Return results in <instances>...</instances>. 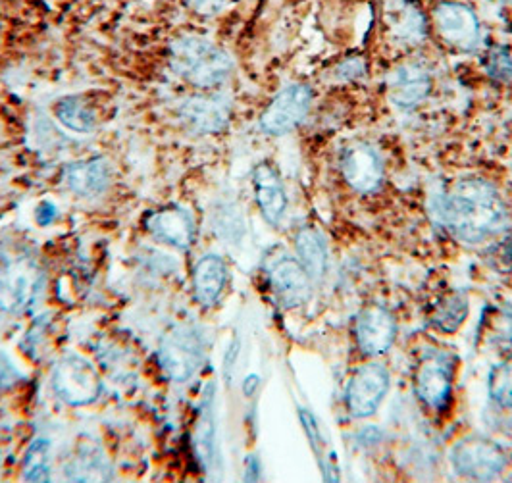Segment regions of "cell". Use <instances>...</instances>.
Segmentation results:
<instances>
[{"label":"cell","instance_id":"cell-15","mask_svg":"<svg viewBox=\"0 0 512 483\" xmlns=\"http://www.w3.org/2000/svg\"><path fill=\"white\" fill-rule=\"evenodd\" d=\"M453 383V370L447 358L430 356L422 362L416 374V393L418 397L432 408L445 405Z\"/></svg>","mask_w":512,"mask_h":483},{"label":"cell","instance_id":"cell-13","mask_svg":"<svg viewBox=\"0 0 512 483\" xmlns=\"http://www.w3.org/2000/svg\"><path fill=\"white\" fill-rule=\"evenodd\" d=\"M395 320L393 316L380 308H364L357 318V343L360 351L368 356H380L389 351L395 339Z\"/></svg>","mask_w":512,"mask_h":483},{"label":"cell","instance_id":"cell-32","mask_svg":"<svg viewBox=\"0 0 512 483\" xmlns=\"http://www.w3.org/2000/svg\"><path fill=\"white\" fill-rule=\"evenodd\" d=\"M56 214H58L56 206L45 201V203L39 204V208L35 210V220H37L39 226H49L52 220L56 218Z\"/></svg>","mask_w":512,"mask_h":483},{"label":"cell","instance_id":"cell-28","mask_svg":"<svg viewBox=\"0 0 512 483\" xmlns=\"http://www.w3.org/2000/svg\"><path fill=\"white\" fill-rule=\"evenodd\" d=\"M395 33L403 39V41H420L424 37V20L422 14L409 10L405 14V18H401L399 26L395 27Z\"/></svg>","mask_w":512,"mask_h":483},{"label":"cell","instance_id":"cell-24","mask_svg":"<svg viewBox=\"0 0 512 483\" xmlns=\"http://www.w3.org/2000/svg\"><path fill=\"white\" fill-rule=\"evenodd\" d=\"M24 480L49 482L51 480V443L47 439H35L27 449L24 462Z\"/></svg>","mask_w":512,"mask_h":483},{"label":"cell","instance_id":"cell-19","mask_svg":"<svg viewBox=\"0 0 512 483\" xmlns=\"http://www.w3.org/2000/svg\"><path fill=\"white\" fill-rule=\"evenodd\" d=\"M228 281L226 262L216 255H206L197 262L193 272V287L201 305L212 306L222 295Z\"/></svg>","mask_w":512,"mask_h":483},{"label":"cell","instance_id":"cell-4","mask_svg":"<svg viewBox=\"0 0 512 483\" xmlns=\"http://www.w3.org/2000/svg\"><path fill=\"white\" fill-rule=\"evenodd\" d=\"M51 383L54 393L72 407L95 403L103 391V383L93 364L79 355L60 358L54 366Z\"/></svg>","mask_w":512,"mask_h":483},{"label":"cell","instance_id":"cell-26","mask_svg":"<svg viewBox=\"0 0 512 483\" xmlns=\"http://www.w3.org/2000/svg\"><path fill=\"white\" fill-rule=\"evenodd\" d=\"M489 393L497 405L512 410V358L493 368L489 378Z\"/></svg>","mask_w":512,"mask_h":483},{"label":"cell","instance_id":"cell-22","mask_svg":"<svg viewBox=\"0 0 512 483\" xmlns=\"http://www.w3.org/2000/svg\"><path fill=\"white\" fill-rule=\"evenodd\" d=\"M56 118L62 126L76 133H91L97 128V116L81 97H62L56 102Z\"/></svg>","mask_w":512,"mask_h":483},{"label":"cell","instance_id":"cell-1","mask_svg":"<svg viewBox=\"0 0 512 483\" xmlns=\"http://www.w3.org/2000/svg\"><path fill=\"white\" fill-rule=\"evenodd\" d=\"M430 216L462 243L478 245L507 226V210L497 189L484 179H464L430 199Z\"/></svg>","mask_w":512,"mask_h":483},{"label":"cell","instance_id":"cell-34","mask_svg":"<svg viewBox=\"0 0 512 483\" xmlns=\"http://www.w3.org/2000/svg\"><path fill=\"white\" fill-rule=\"evenodd\" d=\"M256 383H258V378H256V376H249V378L245 380L243 391H245V395H247V397H251V395L255 393Z\"/></svg>","mask_w":512,"mask_h":483},{"label":"cell","instance_id":"cell-3","mask_svg":"<svg viewBox=\"0 0 512 483\" xmlns=\"http://www.w3.org/2000/svg\"><path fill=\"white\" fill-rule=\"evenodd\" d=\"M160 368L172 382H189L205 360V339L195 326H178L170 331L158 351Z\"/></svg>","mask_w":512,"mask_h":483},{"label":"cell","instance_id":"cell-2","mask_svg":"<svg viewBox=\"0 0 512 483\" xmlns=\"http://www.w3.org/2000/svg\"><path fill=\"white\" fill-rule=\"evenodd\" d=\"M172 68L185 81L201 89L226 83L233 74L230 54L203 37H180L172 43Z\"/></svg>","mask_w":512,"mask_h":483},{"label":"cell","instance_id":"cell-12","mask_svg":"<svg viewBox=\"0 0 512 483\" xmlns=\"http://www.w3.org/2000/svg\"><path fill=\"white\" fill-rule=\"evenodd\" d=\"M268 276L274 295L285 308L301 306L310 297V276L301 262L280 258L270 266Z\"/></svg>","mask_w":512,"mask_h":483},{"label":"cell","instance_id":"cell-23","mask_svg":"<svg viewBox=\"0 0 512 483\" xmlns=\"http://www.w3.org/2000/svg\"><path fill=\"white\" fill-rule=\"evenodd\" d=\"M66 476L77 482L110 480V468L99 449H81L66 468Z\"/></svg>","mask_w":512,"mask_h":483},{"label":"cell","instance_id":"cell-16","mask_svg":"<svg viewBox=\"0 0 512 483\" xmlns=\"http://www.w3.org/2000/svg\"><path fill=\"white\" fill-rule=\"evenodd\" d=\"M149 231L154 237L170 247L187 249L195 237V220L180 206L164 208L149 218Z\"/></svg>","mask_w":512,"mask_h":483},{"label":"cell","instance_id":"cell-18","mask_svg":"<svg viewBox=\"0 0 512 483\" xmlns=\"http://www.w3.org/2000/svg\"><path fill=\"white\" fill-rule=\"evenodd\" d=\"M64 181L72 193L83 199L101 195L110 183V166L104 158H91L70 164L64 172Z\"/></svg>","mask_w":512,"mask_h":483},{"label":"cell","instance_id":"cell-20","mask_svg":"<svg viewBox=\"0 0 512 483\" xmlns=\"http://www.w3.org/2000/svg\"><path fill=\"white\" fill-rule=\"evenodd\" d=\"M216 387L210 383L206 387L203 405H201V418L197 424L195 435V447L197 455L201 458L206 470H210L216 464Z\"/></svg>","mask_w":512,"mask_h":483},{"label":"cell","instance_id":"cell-25","mask_svg":"<svg viewBox=\"0 0 512 483\" xmlns=\"http://www.w3.org/2000/svg\"><path fill=\"white\" fill-rule=\"evenodd\" d=\"M466 316H468V301L462 295H453L437 306L434 326L445 333H453L461 328Z\"/></svg>","mask_w":512,"mask_h":483},{"label":"cell","instance_id":"cell-27","mask_svg":"<svg viewBox=\"0 0 512 483\" xmlns=\"http://www.w3.org/2000/svg\"><path fill=\"white\" fill-rule=\"evenodd\" d=\"M487 72L493 79L507 81L512 77V56L507 49H493L487 60Z\"/></svg>","mask_w":512,"mask_h":483},{"label":"cell","instance_id":"cell-11","mask_svg":"<svg viewBox=\"0 0 512 483\" xmlns=\"http://www.w3.org/2000/svg\"><path fill=\"white\" fill-rule=\"evenodd\" d=\"M180 118L195 133L210 135L228 128L231 118V101L224 95L189 97L181 102Z\"/></svg>","mask_w":512,"mask_h":483},{"label":"cell","instance_id":"cell-6","mask_svg":"<svg viewBox=\"0 0 512 483\" xmlns=\"http://www.w3.org/2000/svg\"><path fill=\"white\" fill-rule=\"evenodd\" d=\"M451 460L461 476L478 482L495 480L507 466L503 451L484 437H466L459 441L453 449Z\"/></svg>","mask_w":512,"mask_h":483},{"label":"cell","instance_id":"cell-10","mask_svg":"<svg viewBox=\"0 0 512 483\" xmlns=\"http://www.w3.org/2000/svg\"><path fill=\"white\" fill-rule=\"evenodd\" d=\"M341 172L345 181L360 193L376 191L384 181V162L374 147L355 143L341 156Z\"/></svg>","mask_w":512,"mask_h":483},{"label":"cell","instance_id":"cell-31","mask_svg":"<svg viewBox=\"0 0 512 483\" xmlns=\"http://www.w3.org/2000/svg\"><path fill=\"white\" fill-rule=\"evenodd\" d=\"M495 266H499L501 270H507L512 266V235H509L499 247H497V253L493 258Z\"/></svg>","mask_w":512,"mask_h":483},{"label":"cell","instance_id":"cell-30","mask_svg":"<svg viewBox=\"0 0 512 483\" xmlns=\"http://www.w3.org/2000/svg\"><path fill=\"white\" fill-rule=\"evenodd\" d=\"M187 6H191L197 14L203 16H216L226 8L228 0H183Z\"/></svg>","mask_w":512,"mask_h":483},{"label":"cell","instance_id":"cell-9","mask_svg":"<svg viewBox=\"0 0 512 483\" xmlns=\"http://www.w3.org/2000/svg\"><path fill=\"white\" fill-rule=\"evenodd\" d=\"M437 31L451 47L474 51L480 43V22L476 14L459 2H441L434 10Z\"/></svg>","mask_w":512,"mask_h":483},{"label":"cell","instance_id":"cell-7","mask_svg":"<svg viewBox=\"0 0 512 483\" xmlns=\"http://www.w3.org/2000/svg\"><path fill=\"white\" fill-rule=\"evenodd\" d=\"M312 104V91L303 83H291L283 87L260 116V129L268 135H285L297 128Z\"/></svg>","mask_w":512,"mask_h":483},{"label":"cell","instance_id":"cell-5","mask_svg":"<svg viewBox=\"0 0 512 483\" xmlns=\"http://www.w3.org/2000/svg\"><path fill=\"white\" fill-rule=\"evenodd\" d=\"M45 287L41 266L26 256L8 262L0 270V310L22 314L33 305Z\"/></svg>","mask_w":512,"mask_h":483},{"label":"cell","instance_id":"cell-29","mask_svg":"<svg viewBox=\"0 0 512 483\" xmlns=\"http://www.w3.org/2000/svg\"><path fill=\"white\" fill-rule=\"evenodd\" d=\"M20 380H22V374L18 372L14 362L0 351V393L12 389Z\"/></svg>","mask_w":512,"mask_h":483},{"label":"cell","instance_id":"cell-14","mask_svg":"<svg viewBox=\"0 0 512 483\" xmlns=\"http://www.w3.org/2000/svg\"><path fill=\"white\" fill-rule=\"evenodd\" d=\"M430 87V74L416 64L399 66L387 77V97L391 104H395L401 110H412L420 102L426 101Z\"/></svg>","mask_w":512,"mask_h":483},{"label":"cell","instance_id":"cell-33","mask_svg":"<svg viewBox=\"0 0 512 483\" xmlns=\"http://www.w3.org/2000/svg\"><path fill=\"white\" fill-rule=\"evenodd\" d=\"M237 353H239V341L235 339L231 343L228 353H226V360H224V374H226V378L230 376V372L233 370V362L237 360Z\"/></svg>","mask_w":512,"mask_h":483},{"label":"cell","instance_id":"cell-8","mask_svg":"<svg viewBox=\"0 0 512 483\" xmlns=\"http://www.w3.org/2000/svg\"><path fill=\"white\" fill-rule=\"evenodd\" d=\"M389 389V374L380 364H366L355 372L347 387V407L355 418L372 416Z\"/></svg>","mask_w":512,"mask_h":483},{"label":"cell","instance_id":"cell-17","mask_svg":"<svg viewBox=\"0 0 512 483\" xmlns=\"http://www.w3.org/2000/svg\"><path fill=\"white\" fill-rule=\"evenodd\" d=\"M255 195L264 220L272 226H278L287 212L289 203L282 179L268 164H260L255 170Z\"/></svg>","mask_w":512,"mask_h":483},{"label":"cell","instance_id":"cell-21","mask_svg":"<svg viewBox=\"0 0 512 483\" xmlns=\"http://www.w3.org/2000/svg\"><path fill=\"white\" fill-rule=\"evenodd\" d=\"M295 247L310 280H320L328 268V247L324 237L314 229H303L295 239Z\"/></svg>","mask_w":512,"mask_h":483}]
</instances>
